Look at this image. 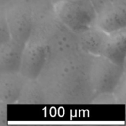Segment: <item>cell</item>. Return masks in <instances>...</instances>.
I'll return each mask as SVG.
<instances>
[{"label": "cell", "mask_w": 126, "mask_h": 126, "mask_svg": "<svg viewBox=\"0 0 126 126\" xmlns=\"http://www.w3.org/2000/svg\"><path fill=\"white\" fill-rule=\"evenodd\" d=\"M10 38L7 27L4 4H0V46Z\"/></svg>", "instance_id": "obj_13"}, {"label": "cell", "mask_w": 126, "mask_h": 126, "mask_svg": "<svg viewBox=\"0 0 126 126\" xmlns=\"http://www.w3.org/2000/svg\"><path fill=\"white\" fill-rule=\"evenodd\" d=\"M94 23L108 34L126 28V0H121L98 12Z\"/></svg>", "instance_id": "obj_7"}, {"label": "cell", "mask_w": 126, "mask_h": 126, "mask_svg": "<svg viewBox=\"0 0 126 126\" xmlns=\"http://www.w3.org/2000/svg\"><path fill=\"white\" fill-rule=\"evenodd\" d=\"M92 55L78 46L49 56L37 77L46 104L78 105L94 102L89 79Z\"/></svg>", "instance_id": "obj_1"}, {"label": "cell", "mask_w": 126, "mask_h": 126, "mask_svg": "<svg viewBox=\"0 0 126 126\" xmlns=\"http://www.w3.org/2000/svg\"><path fill=\"white\" fill-rule=\"evenodd\" d=\"M4 4L10 39L24 46L31 35L33 26V1L13 0Z\"/></svg>", "instance_id": "obj_3"}, {"label": "cell", "mask_w": 126, "mask_h": 126, "mask_svg": "<svg viewBox=\"0 0 126 126\" xmlns=\"http://www.w3.org/2000/svg\"><path fill=\"white\" fill-rule=\"evenodd\" d=\"M126 73L123 75L122 78L114 88L112 95L115 101L120 104H125L126 99Z\"/></svg>", "instance_id": "obj_14"}, {"label": "cell", "mask_w": 126, "mask_h": 126, "mask_svg": "<svg viewBox=\"0 0 126 126\" xmlns=\"http://www.w3.org/2000/svg\"><path fill=\"white\" fill-rule=\"evenodd\" d=\"M26 79L20 72L0 73V101L16 103Z\"/></svg>", "instance_id": "obj_11"}, {"label": "cell", "mask_w": 126, "mask_h": 126, "mask_svg": "<svg viewBox=\"0 0 126 126\" xmlns=\"http://www.w3.org/2000/svg\"><path fill=\"white\" fill-rule=\"evenodd\" d=\"M125 73V67L115 64L102 55H93L89 69V79L94 92V100L97 97L111 94Z\"/></svg>", "instance_id": "obj_4"}, {"label": "cell", "mask_w": 126, "mask_h": 126, "mask_svg": "<svg viewBox=\"0 0 126 126\" xmlns=\"http://www.w3.org/2000/svg\"><path fill=\"white\" fill-rule=\"evenodd\" d=\"M34 4V21L31 35L47 49L48 57L78 47V35L56 16L46 1Z\"/></svg>", "instance_id": "obj_2"}, {"label": "cell", "mask_w": 126, "mask_h": 126, "mask_svg": "<svg viewBox=\"0 0 126 126\" xmlns=\"http://www.w3.org/2000/svg\"><path fill=\"white\" fill-rule=\"evenodd\" d=\"M46 1L49 4H52L56 2H61V3L81 6V7H84L89 8V9H94L90 0H46Z\"/></svg>", "instance_id": "obj_15"}, {"label": "cell", "mask_w": 126, "mask_h": 126, "mask_svg": "<svg viewBox=\"0 0 126 126\" xmlns=\"http://www.w3.org/2000/svg\"><path fill=\"white\" fill-rule=\"evenodd\" d=\"M77 35L78 47L83 51L94 56L102 55L109 34L95 23Z\"/></svg>", "instance_id": "obj_8"}, {"label": "cell", "mask_w": 126, "mask_h": 126, "mask_svg": "<svg viewBox=\"0 0 126 126\" xmlns=\"http://www.w3.org/2000/svg\"><path fill=\"white\" fill-rule=\"evenodd\" d=\"M102 56L126 68V27L109 33Z\"/></svg>", "instance_id": "obj_9"}, {"label": "cell", "mask_w": 126, "mask_h": 126, "mask_svg": "<svg viewBox=\"0 0 126 126\" xmlns=\"http://www.w3.org/2000/svg\"><path fill=\"white\" fill-rule=\"evenodd\" d=\"M49 5L59 19L76 35L95 21L96 12L94 9L61 2Z\"/></svg>", "instance_id": "obj_5"}, {"label": "cell", "mask_w": 126, "mask_h": 126, "mask_svg": "<svg viewBox=\"0 0 126 126\" xmlns=\"http://www.w3.org/2000/svg\"><path fill=\"white\" fill-rule=\"evenodd\" d=\"M121 0H90L95 12H96V14L101 11L102 10L105 9L106 7L114 4V3H117L118 1H120Z\"/></svg>", "instance_id": "obj_16"}, {"label": "cell", "mask_w": 126, "mask_h": 126, "mask_svg": "<svg viewBox=\"0 0 126 126\" xmlns=\"http://www.w3.org/2000/svg\"><path fill=\"white\" fill-rule=\"evenodd\" d=\"M16 103L26 105L46 104L44 91L36 78L26 79Z\"/></svg>", "instance_id": "obj_12"}, {"label": "cell", "mask_w": 126, "mask_h": 126, "mask_svg": "<svg viewBox=\"0 0 126 126\" xmlns=\"http://www.w3.org/2000/svg\"><path fill=\"white\" fill-rule=\"evenodd\" d=\"M47 58V48L39 41L30 35L22 51L19 72L26 78H37Z\"/></svg>", "instance_id": "obj_6"}, {"label": "cell", "mask_w": 126, "mask_h": 126, "mask_svg": "<svg viewBox=\"0 0 126 126\" xmlns=\"http://www.w3.org/2000/svg\"><path fill=\"white\" fill-rule=\"evenodd\" d=\"M2 1H4V3H5V2H7V1H13V0H2Z\"/></svg>", "instance_id": "obj_18"}, {"label": "cell", "mask_w": 126, "mask_h": 126, "mask_svg": "<svg viewBox=\"0 0 126 126\" xmlns=\"http://www.w3.org/2000/svg\"><path fill=\"white\" fill-rule=\"evenodd\" d=\"M24 47L10 38L0 46V73L19 72Z\"/></svg>", "instance_id": "obj_10"}, {"label": "cell", "mask_w": 126, "mask_h": 126, "mask_svg": "<svg viewBox=\"0 0 126 126\" xmlns=\"http://www.w3.org/2000/svg\"><path fill=\"white\" fill-rule=\"evenodd\" d=\"M7 104L0 101V126L7 123Z\"/></svg>", "instance_id": "obj_17"}]
</instances>
